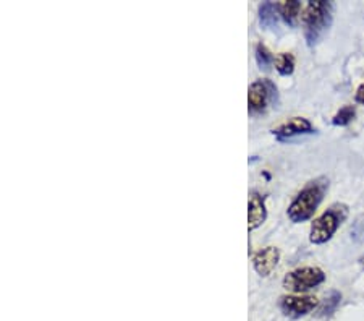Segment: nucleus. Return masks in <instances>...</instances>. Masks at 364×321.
<instances>
[{"instance_id":"8","label":"nucleus","mask_w":364,"mask_h":321,"mask_svg":"<svg viewBox=\"0 0 364 321\" xmlns=\"http://www.w3.org/2000/svg\"><path fill=\"white\" fill-rule=\"evenodd\" d=\"M267 219V208H266V196L261 195L259 191H251L248 201V231L252 232L266 223Z\"/></svg>"},{"instance_id":"17","label":"nucleus","mask_w":364,"mask_h":321,"mask_svg":"<svg viewBox=\"0 0 364 321\" xmlns=\"http://www.w3.org/2000/svg\"><path fill=\"white\" fill-rule=\"evenodd\" d=\"M363 265H364V258H363Z\"/></svg>"},{"instance_id":"7","label":"nucleus","mask_w":364,"mask_h":321,"mask_svg":"<svg viewBox=\"0 0 364 321\" xmlns=\"http://www.w3.org/2000/svg\"><path fill=\"white\" fill-rule=\"evenodd\" d=\"M280 261V252L277 247H266L252 255V268L261 278L271 276Z\"/></svg>"},{"instance_id":"3","label":"nucleus","mask_w":364,"mask_h":321,"mask_svg":"<svg viewBox=\"0 0 364 321\" xmlns=\"http://www.w3.org/2000/svg\"><path fill=\"white\" fill-rule=\"evenodd\" d=\"M348 218V206L343 203H336L328 206L314 223L311 224L309 242L314 245H322L331 241L340 229V226Z\"/></svg>"},{"instance_id":"11","label":"nucleus","mask_w":364,"mask_h":321,"mask_svg":"<svg viewBox=\"0 0 364 321\" xmlns=\"http://www.w3.org/2000/svg\"><path fill=\"white\" fill-rule=\"evenodd\" d=\"M277 5L272 2H264L259 7V23L262 28L272 29L277 26Z\"/></svg>"},{"instance_id":"14","label":"nucleus","mask_w":364,"mask_h":321,"mask_svg":"<svg viewBox=\"0 0 364 321\" xmlns=\"http://www.w3.org/2000/svg\"><path fill=\"white\" fill-rule=\"evenodd\" d=\"M255 56H256L257 65H259L261 70H269L275 63V57L272 56V52L269 51L262 43L256 44Z\"/></svg>"},{"instance_id":"5","label":"nucleus","mask_w":364,"mask_h":321,"mask_svg":"<svg viewBox=\"0 0 364 321\" xmlns=\"http://www.w3.org/2000/svg\"><path fill=\"white\" fill-rule=\"evenodd\" d=\"M277 95V88L271 80H256L248 88V107L251 114H261Z\"/></svg>"},{"instance_id":"9","label":"nucleus","mask_w":364,"mask_h":321,"mask_svg":"<svg viewBox=\"0 0 364 321\" xmlns=\"http://www.w3.org/2000/svg\"><path fill=\"white\" fill-rule=\"evenodd\" d=\"M314 128L313 124L304 117H293L291 120L285 122L280 127L274 128L272 135L279 140H287L296 135H306V133H313Z\"/></svg>"},{"instance_id":"15","label":"nucleus","mask_w":364,"mask_h":321,"mask_svg":"<svg viewBox=\"0 0 364 321\" xmlns=\"http://www.w3.org/2000/svg\"><path fill=\"white\" fill-rule=\"evenodd\" d=\"M356 115V107L355 106H345L338 110V112L333 115L332 124L336 127H346L351 124Z\"/></svg>"},{"instance_id":"6","label":"nucleus","mask_w":364,"mask_h":321,"mask_svg":"<svg viewBox=\"0 0 364 321\" xmlns=\"http://www.w3.org/2000/svg\"><path fill=\"white\" fill-rule=\"evenodd\" d=\"M279 307L285 317L301 318L318 307V299L311 295H285L280 299Z\"/></svg>"},{"instance_id":"12","label":"nucleus","mask_w":364,"mask_h":321,"mask_svg":"<svg viewBox=\"0 0 364 321\" xmlns=\"http://www.w3.org/2000/svg\"><path fill=\"white\" fill-rule=\"evenodd\" d=\"M275 70L282 75V77H289L295 72V57L290 52H282L275 57Z\"/></svg>"},{"instance_id":"10","label":"nucleus","mask_w":364,"mask_h":321,"mask_svg":"<svg viewBox=\"0 0 364 321\" xmlns=\"http://www.w3.org/2000/svg\"><path fill=\"white\" fill-rule=\"evenodd\" d=\"M275 5H277L279 15L284 19L285 23H289L290 26L295 25L299 14L303 11L301 4L296 2V0H280V2H277Z\"/></svg>"},{"instance_id":"1","label":"nucleus","mask_w":364,"mask_h":321,"mask_svg":"<svg viewBox=\"0 0 364 321\" xmlns=\"http://www.w3.org/2000/svg\"><path fill=\"white\" fill-rule=\"evenodd\" d=\"M328 189V180L326 177H319L311 180L308 185L295 196V200L290 203L287 209V216L293 224L304 223L311 219L314 213L318 211L319 204L324 200V195Z\"/></svg>"},{"instance_id":"16","label":"nucleus","mask_w":364,"mask_h":321,"mask_svg":"<svg viewBox=\"0 0 364 321\" xmlns=\"http://www.w3.org/2000/svg\"><path fill=\"white\" fill-rule=\"evenodd\" d=\"M355 101L358 104H364V83L358 88L356 90V95H355Z\"/></svg>"},{"instance_id":"2","label":"nucleus","mask_w":364,"mask_h":321,"mask_svg":"<svg viewBox=\"0 0 364 321\" xmlns=\"http://www.w3.org/2000/svg\"><path fill=\"white\" fill-rule=\"evenodd\" d=\"M332 4L324 0H311L301 11L304 38L309 46H314L332 23Z\"/></svg>"},{"instance_id":"13","label":"nucleus","mask_w":364,"mask_h":321,"mask_svg":"<svg viewBox=\"0 0 364 321\" xmlns=\"http://www.w3.org/2000/svg\"><path fill=\"white\" fill-rule=\"evenodd\" d=\"M340 302H342V294H340L338 290H332L331 294L324 297V300H322V303H321V307H319L321 317H328V315H332L337 310Z\"/></svg>"},{"instance_id":"4","label":"nucleus","mask_w":364,"mask_h":321,"mask_svg":"<svg viewBox=\"0 0 364 321\" xmlns=\"http://www.w3.org/2000/svg\"><path fill=\"white\" fill-rule=\"evenodd\" d=\"M326 281V274L321 268L316 266H303L298 270H293L289 274H285L284 285L285 290L293 292V294L301 295L304 292L318 288Z\"/></svg>"}]
</instances>
